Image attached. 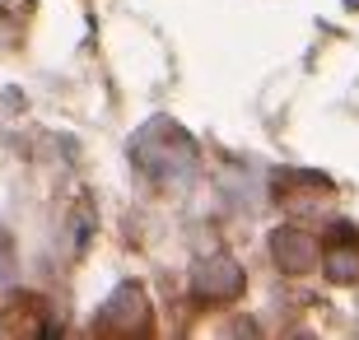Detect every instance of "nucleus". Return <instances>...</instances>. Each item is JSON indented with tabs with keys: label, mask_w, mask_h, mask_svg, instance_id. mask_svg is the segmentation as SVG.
Returning a JSON list of instances; mask_svg holds the SVG:
<instances>
[{
	"label": "nucleus",
	"mask_w": 359,
	"mask_h": 340,
	"mask_svg": "<svg viewBox=\"0 0 359 340\" xmlns=\"http://www.w3.org/2000/svg\"><path fill=\"white\" fill-rule=\"evenodd\" d=\"M327 271H332L336 280H355L359 275V238L346 224H336L332 238H327Z\"/></svg>",
	"instance_id": "1"
},
{
	"label": "nucleus",
	"mask_w": 359,
	"mask_h": 340,
	"mask_svg": "<svg viewBox=\"0 0 359 340\" xmlns=\"http://www.w3.org/2000/svg\"><path fill=\"white\" fill-rule=\"evenodd\" d=\"M196 289H201V294H238V289H243V275L233 271L229 261H210L205 271L196 275Z\"/></svg>",
	"instance_id": "2"
},
{
	"label": "nucleus",
	"mask_w": 359,
	"mask_h": 340,
	"mask_svg": "<svg viewBox=\"0 0 359 340\" xmlns=\"http://www.w3.org/2000/svg\"><path fill=\"white\" fill-rule=\"evenodd\" d=\"M276 257L290 266L294 275H299V271H308V266H313V243H308V238H299V233L290 229V233L276 238Z\"/></svg>",
	"instance_id": "3"
}]
</instances>
